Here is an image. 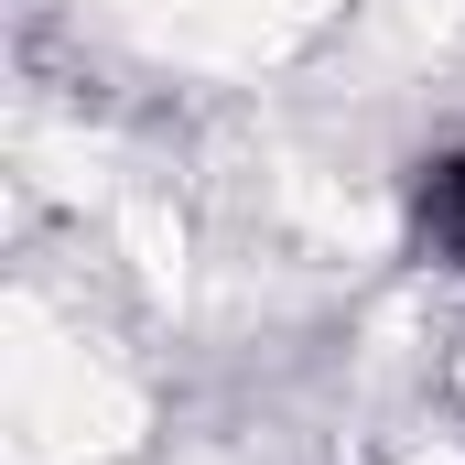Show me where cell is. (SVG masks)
Returning <instances> with one entry per match:
<instances>
[{"instance_id": "obj_1", "label": "cell", "mask_w": 465, "mask_h": 465, "mask_svg": "<svg viewBox=\"0 0 465 465\" xmlns=\"http://www.w3.org/2000/svg\"><path fill=\"white\" fill-rule=\"evenodd\" d=\"M411 217H422V249L465 271V152H433L411 173Z\"/></svg>"}]
</instances>
